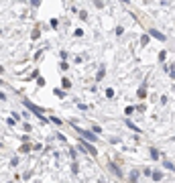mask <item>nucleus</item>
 <instances>
[{"label": "nucleus", "instance_id": "423d86ee", "mask_svg": "<svg viewBox=\"0 0 175 183\" xmlns=\"http://www.w3.org/2000/svg\"><path fill=\"white\" fill-rule=\"evenodd\" d=\"M61 86H63V88H69V86H71V84H69V80H67V77H65V80H61Z\"/></svg>", "mask_w": 175, "mask_h": 183}, {"label": "nucleus", "instance_id": "0eeeda50", "mask_svg": "<svg viewBox=\"0 0 175 183\" xmlns=\"http://www.w3.org/2000/svg\"><path fill=\"white\" fill-rule=\"evenodd\" d=\"M153 179H157V181H159V179H161V173H159V171H155V173H153Z\"/></svg>", "mask_w": 175, "mask_h": 183}, {"label": "nucleus", "instance_id": "7ed1b4c3", "mask_svg": "<svg viewBox=\"0 0 175 183\" xmlns=\"http://www.w3.org/2000/svg\"><path fill=\"white\" fill-rule=\"evenodd\" d=\"M149 35H153L155 39H159V41H165V35H161L157 29H149Z\"/></svg>", "mask_w": 175, "mask_h": 183}, {"label": "nucleus", "instance_id": "6e6552de", "mask_svg": "<svg viewBox=\"0 0 175 183\" xmlns=\"http://www.w3.org/2000/svg\"><path fill=\"white\" fill-rule=\"evenodd\" d=\"M0 71H2V65H0Z\"/></svg>", "mask_w": 175, "mask_h": 183}, {"label": "nucleus", "instance_id": "20e7f679", "mask_svg": "<svg viewBox=\"0 0 175 183\" xmlns=\"http://www.w3.org/2000/svg\"><path fill=\"white\" fill-rule=\"evenodd\" d=\"M80 132H82L88 140H96V134H94V132H88V130H80Z\"/></svg>", "mask_w": 175, "mask_h": 183}, {"label": "nucleus", "instance_id": "f03ea898", "mask_svg": "<svg viewBox=\"0 0 175 183\" xmlns=\"http://www.w3.org/2000/svg\"><path fill=\"white\" fill-rule=\"evenodd\" d=\"M80 149H82V151H86V153H90V155H96V149H94L92 144H88V142H82V144H80Z\"/></svg>", "mask_w": 175, "mask_h": 183}, {"label": "nucleus", "instance_id": "f257e3e1", "mask_svg": "<svg viewBox=\"0 0 175 183\" xmlns=\"http://www.w3.org/2000/svg\"><path fill=\"white\" fill-rule=\"evenodd\" d=\"M25 106H27V108H29V110H33V112H35V114H37V116H41V114H43V110H41V108H37V106H35V104H31V102H29V100H25ZM41 118H43V116H41Z\"/></svg>", "mask_w": 175, "mask_h": 183}, {"label": "nucleus", "instance_id": "39448f33", "mask_svg": "<svg viewBox=\"0 0 175 183\" xmlns=\"http://www.w3.org/2000/svg\"><path fill=\"white\" fill-rule=\"evenodd\" d=\"M31 149H33V146H31V144H23V146H20V153H29V151H31Z\"/></svg>", "mask_w": 175, "mask_h": 183}]
</instances>
